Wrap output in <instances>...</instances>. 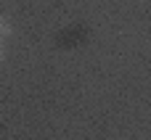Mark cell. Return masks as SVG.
Returning <instances> with one entry per match:
<instances>
[{
	"label": "cell",
	"instance_id": "cell-1",
	"mask_svg": "<svg viewBox=\"0 0 151 140\" xmlns=\"http://www.w3.org/2000/svg\"><path fill=\"white\" fill-rule=\"evenodd\" d=\"M11 34H13V26H11V21L0 13V42H8Z\"/></svg>",
	"mask_w": 151,
	"mask_h": 140
},
{
	"label": "cell",
	"instance_id": "cell-2",
	"mask_svg": "<svg viewBox=\"0 0 151 140\" xmlns=\"http://www.w3.org/2000/svg\"><path fill=\"white\" fill-rule=\"evenodd\" d=\"M5 56H8V50H5V42H0V64L5 61Z\"/></svg>",
	"mask_w": 151,
	"mask_h": 140
}]
</instances>
